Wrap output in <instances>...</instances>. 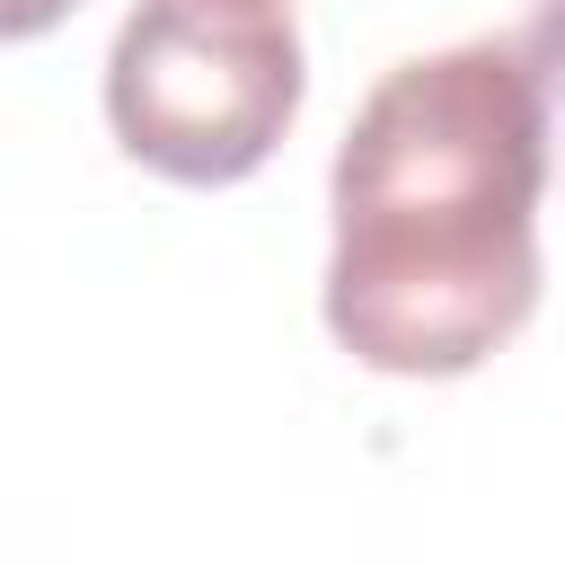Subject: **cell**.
<instances>
[{"label": "cell", "mask_w": 565, "mask_h": 565, "mask_svg": "<svg viewBox=\"0 0 565 565\" xmlns=\"http://www.w3.org/2000/svg\"><path fill=\"white\" fill-rule=\"evenodd\" d=\"M539 88L503 44L397 62L335 159L327 327L406 380L486 362L539 300Z\"/></svg>", "instance_id": "cell-1"}, {"label": "cell", "mask_w": 565, "mask_h": 565, "mask_svg": "<svg viewBox=\"0 0 565 565\" xmlns=\"http://www.w3.org/2000/svg\"><path fill=\"white\" fill-rule=\"evenodd\" d=\"M300 106V35L282 0H141L106 62L124 150L177 185L265 168Z\"/></svg>", "instance_id": "cell-2"}, {"label": "cell", "mask_w": 565, "mask_h": 565, "mask_svg": "<svg viewBox=\"0 0 565 565\" xmlns=\"http://www.w3.org/2000/svg\"><path fill=\"white\" fill-rule=\"evenodd\" d=\"M53 9H62V0H9V9H0V26H9V35H35Z\"/></svg>", "instance_id": "cell-3"}]
</instances>
